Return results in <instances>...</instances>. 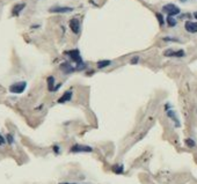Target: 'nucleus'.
<instances>
[{
	"label": "nucleus",
	"mask_w": 197,
	"mask_h": 184,
	"mask_svg": "<svg viewBox=\"0 0 197 184\" xmlns=\"http://www.w3.org/2000/svg\"><path fill=\"white\" fill-rule=\"evenodd\" d=\"M27 88V82L26 81H17L9 86V92L12 94H22Z\"/></svg>",
	"instance_id": "f257e3e1"
},
{
	"label": "nucleus",
	"mask_w": 197,
	"mask_h": 184,
	"mask_svg": "<svg viewBox=\"0 0 197 184\" xmlns=\"http://www.w3.org/2000/svg\"><path fill=\"white\" fill-rule=\"evenodd\" d=\"M162 12L166 13L168 16H175V15L180 14V8L175 6L174 4H167L162 7Z\"/></svg>",
	"instance_id": "f03ea898"
},
{
	"label": "nucleus",
	"mask_w": 197,
	"mask_h": 184,
	"mask_svg": "<svg viewBox=\"0 0 197 184\" xmlns=\"http://www.w3.org/2000/svg\"><path fill=\"white\" fill-rule=\"evenodd\" d=\"M70 152H72V153H91V152H93V148L91 146L76 144L70 148Z\"/></svg>",
	"instance_id": "7ed1b4c3"
},
{
	"label": "nucleus",
	"mask_w": 197,
	"mask_h": 184,
	"mask_svg": "<svg viewBox=\"0 0 197 184\" xmlns=\"http://www.w3.org/2000/svg\"><path fill=\"white\" fill-rule=\"evenodd\" d=\"M66 55H67L71 61H74L76 64H79L83 61V58H81V55H80V51L78 49H73V50H70V51H66Z\"/></svg>",
	"instance_id": "20e7f679"
},
{
	"label": "nucleus",
	"mask_w": 197,
	"mask_h": 184,
	"mask_svg": "<svg viewBox=\"0 0 197 184\" xmlns=\"http://www.w3.org/2000/svg\"><path fill=\"white\" fill-rule=\"evenodd\" d=\"M72 11H73V8L66 7V6H53V7L49 8L50 13H58V14H65V13H70Z\"/></svg>",
	"instance_id": "39448f33"
},
{
	"label": "nucleus",
	"mask_w": 197,
	"mask_h": 184,
	"mask_svg": "<svg viewBox=\"0 0 197 184\" xmlns=\"http://www.w3.org/2000/svg\"><path fill=\"white\" fill-rule=\"evenodd\" d=\"M68 26H70V29L72 30L73 34H79V31H80V21L77 17L71 19L70 22H68Z\"/></svg>",
	"instance_id": "423d86ee"
},
{
	"label": "nucleus",
	"mask_w": 197,
	"mask_h": 184,
	"mask_svg": "<svg viewBox=\"0 0 197 184\" xmlns=\"http://www.w3.org/2000/svg\"><path fill=\"white\" fill-rule=\"evenodd\" d=\"M164 55L166 56V57H176V58H182V57H184V51L183 50H177V51H174V50H172V49H168L166 51L164 52Z\"/></svg>",
	"instance_id": "0eeeda50"
},
{
	"label": "nucleus",
	"mask_w": 197,
	"mask_h": 184,
	"mask_svg": "<svg viewBox=\"0 0 197 184\" xmlns=\"http://www.w3.org/2000/svg\"><path fill=\"white\" fill-rule=\"evenodd\" d=\"M24 8H26V2L16 4V5H14L13 8H12V15H13V16H19Z\"/></svg>",
	"instance_id": "6e6552de"
},
{
	"label": "nucleus",
	"mask_w": 197,
	"mask_h": 184,
	"mask_svg": "<svg viewBox=\"0 0 197 184\" xmlns=\"http://www.w3.org/2000/svg\"><path fill=\"white\" fill-rule=\"evenodd\" d=\"M61 70L64 72L65 74H71V73H73L74 71H76L77 68L76 67H73L68 61H64L63 64L61 65Z\"/></svg>",
	"instance_id": "1a4fd4ad"
},
{
	"label": "nucleus",
	"mask_w": 197,
	"mask_h": 184,
	"mask_svg": "<svg viewBox=\"0 0 197 184\" xmlns=\"http://www.w3.org/2000/svg\"><path fill=\"white\" fill-rule=\"evenodd\" d=\"M72 95H73V93H72V90H66L63 95L58 98V103L61 104V103H66L68 101H71V98H72Z\"/></svg>",
	"instance_id": "9d476101"
},
{
	"label": "nucleus",
	"mask_w": 197,
	"mask_h": 184,
	"mask_svg": "<svg viewBox=\"0 0 197 184\" xmlns=\"http://www.w3.org/2000/svg\"><path fill=\"white\" fill-rule=\"evenodd\" d=\"M184 28L188 33L191 34H195L197 33V22H192V21H187L184 24Z\"/></svg>",
	"instance_id": "9b49d317"
},
{
	"label": "nucleus",
	"mask_w": 197,
	"mask_h": 184,
	"mask_svg": "<svg viewBox=\"0 0 197 184\" xmlns=\"http://www.w3.org/2000/svg\"><path fill=\"white\" fill-rule=\"evenodd\" d=\"M56 81H55V78H53L52 75H50V76H48L46 78V83H48V89L50 90V92H53V89H55V86H56V83H55Z\"/></svg>",
	"instance_id": "f8f14e48"
},
{
	"label": "nucleus",
	"mask_w": 197,
	"mask_h": 184,
	"mask_svg": "<svg viewBox=\"0 0 197 184\" xmlns=\"http://www.w3.org/2000/svg\"><path fill=\"white\" fill-rule=\"evenodd\" d=\"M167 116L169 118H172L173 120L175 122V125L176 126H180V122H179V119L176 118V116H175V112L173 110H168L167 111Z\"/></svg>",
	"instance_id": "ddd939ff"
},
{
	"label": "nucleus",
	"mask_w": 197,
	"mask_h": 184,
	"mask_svg": "<svg viewBox=\"0 0 197 184\" xmlns=\"http://www.w3.org/2000/svg\"><path fill=\"white\" fill-rule=\"evenodd\" d=\"M110 64H111L110 60H100V61H98V67L100 68V70H102V68L108 67Z\"/></svg>",
	"instance_id": "4468645a"
},
{
	"label": "nucleus",
	"mask_w": 197,
	"mask_h": 184,
	"mask_svg": "<svg viewBox=\"0 0 197 184\" xmlns=\"http://www.w3.org/2000/svg\"><path fill=\"white\" fill-rule=\"evenodd\" d=\"M113 171H114L115 174H123L124 173V167H123V164H115L114 167H113Z\"/></svg>",
	"instance_id": "2eb2a0df"
},
{
	"label": "nucleus",
	"mask_w": 197,
	"mask_h": 184,
	"mask_svg": "<svg viewBox=\"0 0 197 184\" xmlns=\"http://www.w3.org/2000/svg\"><path fill=\"white\" fill-rule=\"evenodd\" d=\"M167 24L169 26V27H175L176 26V23H177V21L174 19V16H167Z\"/></svg>",
	"instance_id": "dca6fc26"
},
{
	"label": "nucleus",
	"mask_w": 197,
	"mask_h": 184,
	"mask_svg": "<svg viewBox=\"0 0 197 184\" xmlns=\"http://www.w3.org/2000/svg\"><path fill=\"white\" fill-rule=\"evenodd\" d=\"M155 16H157V19H158V22H159L160 27H162V26L165 24V19H164V15L161 14V13H155Z\"/></svg>",
	"instance_id": "f3484780"
},
{
	"label": "nucleus",
	"mask_w": 197,
	"mask_h": 184,
	"mask_svg": "<svg viewBox=\"0 0 197 184\" xmlns=\"http://www.w3.org/2000/svg\"><path fill=\"white\" fill-rule=\"evenodd\" d=\"M186 145L187 146H189V147H195V141L192 139H190V138H188V139H186Z\"/></svg>",
	"instance_id": "a211bd4d"
},
{
	"label": "nucleus",
	"mask_w": 197,
	"mask_h": 184,
	"mask_svg": "<svg viewBox=\"0 0 197 184\" xmlns=\"http://www.w3.org/2000/svg\"><path fill=\"white\" fill-rule=\"evenodd\" d=\"M6 141H7L9 145H12V144L14 142V138H13V136H12V134H7V136H6Z\"/></svg>",
	"instance_id": "6ab92c4d"
},
{
	"label": "nucleus",
	"mask_w": 197,
	"mask_h": 184,
	"mask_svg": "<svg viewBox=\"0 0 197 184\" xmlns=\"http://www.w3.org/2000/svg\"><path fill=\"white\" fill-rule=\"evenodd\" d=\"M85 68H86V64H85L83 61L79 63V64H77V70H79V71H83V70H85Z\"/></svg>",
	"instance_id": "aec40b11"
},
{
	"label": "nucleus",
	"mask_w": 197,
	"mask_h": 184,
	"mask_svg": "<svg viewBox=\"0 0 197 184\" xmlns=\"http://www.w3.org/2000/svg\"><path fill=\"white\" fill-rule=\"evenodd\" d=\"M52 149H53V152H55L56 154H58V153H59V146H58V145H55V146L52 147Z\"/></svg>",
	"instance_id": "412c9836"
},
{
	"label": "nucleus",
	"mask_w": 197,
	"mask_h": 184,
	"mask_svg": "<svg viewBox=\"0 0 197 184\" xmlns=\"http://www.w3.org/2000/svg\"><path fill=\"white\" fill-rule=\"evenodd\" d=\"M5 142H6V139H5V138L1 136V133H0V146H1V145H5Z\"/></svg>",
	"instance_id": "4be33fe9"
},
{
	"label": "nucleus",
	"mask_w": 197,
	"mask_h": 184,
	"mask_svg": "<svg viewBox=\"0 0 197 184\" xmlns=\"http://www.w3.org/2000/svg\"><path fill=\"white\" fill-rule=\"evenodd\" d=\"M138 60H139V57H135L131 60V64H136V63H138Z\"/></svg>",
	"instance_id": "5701e85b"
},
{
	"label": "nucleus",
	"mask_w": 197,
	"mask_h": 184,
	"mask_svg": "<svg viewBox=\"0 0 197 184\" xmlns=\"http://www.w3.org/2000/svg\"><path fill=\"white\" fill-rule=\"evenodd\" d=\"M194 16H195V19L197 20V12H195V13H194Z\"/></svg>",
	"instance_id": "b1692460"
},
{
	"label": "nucleus",
	"mask_w": 197,
	"mask_h": 184,
	"mask_svg": "<svg viewBox=\"0 0 197 184\" xmlns=\"http://www.w3.org/2000/svg\"><path fill=\"white\" fill-rule=\"evenodd\" d=\"M180 1H181V2H186V1H187V0H180Z\"/></svg>",
	"instance_id": "393cba45"
},
{
	"label": "nucleus",
	"mask_w": 197,
	"mask_h": 184,
	"mask_svg": "<svg viewBox=\"0 0 197 184\" xmlns=\"http://www.w3.org/2000/svg\"><path fill=\"white\" fill-rule=\"evenodd\" d=\"M59 184H74V183H59Z\"/></svg>",
	"instance_id": "a878e982"
}]
</instances>
